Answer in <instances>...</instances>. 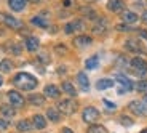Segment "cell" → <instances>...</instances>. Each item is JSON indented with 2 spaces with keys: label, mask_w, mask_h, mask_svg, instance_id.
<instances>
[{
  "label": "cell",
  "mask_w": 147,
  "mask_h": 133,
  "mask_svg": "<svg viewBox=\"0 0 147 133\" xmlns=\"http://www.w3.org/2000/svg\"><path fill=\"white\" fill-rule=\"evenodd\" d=\"M13 83L18 87L19 90H34L37 87V79L32 74H27V72H19L15 75L13 79Z\"/></svg>",
  "instance_id": "1"
},
{
  "label": "cell",
  "mask_w": 147,
  "mask_h": 133,
  "mask_svg": "<svg viewBox=\"0 0 147 133\" xmlns=\"http://www.w3.org/2000/svg\"><path fill=\"white\" fill-rule=\"evenodd\" d=\"M77 103L74 100H63L61 103L58 104V109H59V112H63V114H66V115H72V114H75L77 112Z\"/></svg>",
  "instance_id": "2"
},
{
  "label": "cell",
  "mask_w": 147,
  "mask_h": 133,
  "mask_svg": "<svg viewBox=\"0 0 147 133\" xmlns=\"http://www.w3.org/2000/svg\"><path fill=\"white\" fill-rule=\"evenodd\" d=\"M131 69L136 72L138 75H146L147 74V61L142 58H133L131 59Z\"/></svg>",
  "instance_id": "3"
},
{
  "label": "cell",
  "mask_w": 147,
  "mask_h": 133,
  "mask_svg": "<svg viewBox=\"0 0 147 133\" xmlns=\"http://www.w3.org/2000/svg\"><path fill=\"white\" fill-rule=\"evenodd\" d=\"M82 117H83L85 122L93 124V122H96V120L99 119V111H98L96 107H93V106H88V107H85V109H83Z\"/></svg>",
  "instance_id": "4"
},
{
  "label": "cell",
  "mask_w": 147,
  "mask_h": 133,
  "mask_svg": "<svg viewBox=\"0 0 147 133\" xmlns=\"http://www.w3.org/2000/svg\"><path fill=\"white\" fill-rule=\"evenodd\" d=\"M117 82H118V93H120V95L133 90V87H134L133 82L129 80L128 77H125V75H117Z\"/></svg>",
  "instance_id": "5"
},
{
  "label": "cell",
  "mask_w": 147,
  "mask_h": 133,
  "mask_svg": "<svg viewBox=\"0 0 147 133\" xmlns=\"http://www.w3.org/2000/svg\"><path fill=\"white\" fill-rule=\"evenodd\" d=\"M129 111H133V114L136 115H147V104L144 101H131L129 103Z\"/></svg>",
  "instance_id": "6"
},
{
  "label": "cell",
  "mask_w": 147,
  "mask_h": 133,
  "mask_svg": "<svg viewBox=\"0 0 147 133\" xmlns=\"http://www.w3.org/2000/svg\"><path fill=\"white\" fill-rule=\"evenodd\" d=\"M7 96H8V101H10V104L13 107H22L24 106V98H22V95H19L18 92L10 90Z\"/></svg>",
  "instance_id": "7"
},
{
  "label": "cell",
  "mask_w": 147,
  "mask_h": 133,
  "mask_svg": "<svg viewBox=\"0 0 147 133\" xmlns=\"http://www.w3.org/2000/svg\"><path fill=\"white\" fill-rule=\"evenodd\" d=\"M2 21L5 22V26L11 27V29H21L22 27V22L19 19L13 18L11 15H2Z\"/></svg>",
  "instance_id": "8"
},
{
  "label": "cell",
  "mask_w": 147,
  "mask_h": 133,
  "mask_svg": "<svg viewBox=\"0 0 147 133\" xmlns=\"http://www.w3.org/2000/svg\"><path fill=\"white\" fill-rule=\"evenodd\" d=\"M106 31H107V19L106 18H98L94 22V26H93V32L101 35V34H104Z\"/></svg>",
  "instance_id": "9"
},
{
  "label": "cell",
  "mask_w": 147,
  "mask_h": 133,
  "mask_svg": "<svg viewBox=\"0 0 147 133\" xmlns=\"http://www.w3.org/2000/svg\"><path fill=\"white\" fill-rule=\"evenodd\" d=\"M125 47L128 48L129 52H134V53H144L142 45H141V42L138 40V39H129V40H126Z\"/></svg>",
  "instance_id": "10"
},
{
  "label": "cell",
  "mask_w": 147,
  "mask_h": 133,
  "mask_svg": "<svg viewBox=\"0 0 147 133\" xmlns=\"http://www.w3.org/2000/svg\"><path fill=\"white\" fill-rule=\"evenodd\" d=\"M107 8H109L110 11L120 13V11L125 10V2H123V0H109V2H107Z\"/></svg>",
  "instance_id": "11"
},
{
  "label": "cell",
  "mask_w": 147,
  "mask_h": 133,
  "mask_svg": "<svg viewBox=\"0 0 147 133\" xmlns=\"http://www.w3.org/2000/svg\"><path fill=\"white\" fill-rule=\"evenodd\" d=\"M83 21L82 19H75V21H72V22H69L66 26V34H72V32H75V31H83Z\"/></svg>",
  "instance_id": "12"
},
{
  "label": "cell",
  "mask_w": 147,
  "mask_h": 133,
  "mask_svg": "<svg viewBox=\"0 0 147 133\" xmlns=\"http://www.w3.org/2000/svg\"><path fill=\"white\" fill-rule=\"evenodd\" d=\"M32 125H34V128L42 130V128H45V127H47V120H45V117H43V115L35 114V115L32 117Z\"/></svg>",
  "instance_id": "13"
},
{
  "label": "cell",
  "mask_w": 147,
  "mask_h": 133,
  "mask_svg": "<svg viewBox=\"0 0 147 133\" xmlns=\"http://www.w3.org/2000/svg\"><path fill=\"white\" fill-rule=\"evenodd\" d=\"M77 80H78V85L82 87V90H83V92H88V90H90V80H88V77H86V74L78 72Z\"/></svg>",
  "instance_id": "14"
},
{
  "label": "cell",
  "mask_w": 147,
  "mask_h": 133,
  "mask_svg": "<svg viewBox=\"0 0 147 133\" xmlns=\"http://www.w3.org/2000/svg\"><path fill=\"white\" fill-rule=\"evenodd\" d=\"M38 45H40V42H38V39H37V37L26 39V48H27V52H37V50H38Z\"/></svg>",
  "instance_id": "15"
},
{
  "label": "cell",
  "mask_w": 147,
  "mask_h": 133,
  "mask_svg": "<svg viewBox=\"0 0 147 133\" xmlns=\"http://www.w3.org/2000/svg\"><path fill=\"white\" fill-rule=\"evenodd\" d=\"M8 5L13 11H21L26 7V0H8Z\"/></svg>",
  "instance_id": "16"
},
{
  "label": "cell",
  "mask_w": 147,
  "mask_h": 133,
  "mask_svg": "<svg viewBox=\"0 0 147 133\" xmlns=\"http://www.w3.org/2000/svg\"><path fill=\"white\" fill-rule=\"evenodd\" d=\"M121 18H123V21H125V22H128V24H133V22L138 21V15H136V13L128 11V10H123V13H121Z\"/></svg>",
  "instance_id": "17"
},
{
  "label": "cell",
  "mask_w": 147,
  "mask_h": 133,
  "mask_svg": "<svg viewBox=\"0 0 147 133\" xmlns=\"http://www.w3.org/2000/svg\"><path fill=\"white\" fill-rule=\"evenodd\" d=\"M59 88L56 85H47L45 87V95L48 96V98H59Z\"/></svg>",
  "instance_id": "18"
},
{
  "label": "cell",
  "mask_w": 147,
  "mask_h": 133,
  "mask_svg": "<svg viewBox=\"0 0 147 133\" xmlns=\"http://www.w3.org/2000/svg\"><path fill=\"white\" fill-rule=\"evenodd\" d=\"M0 112H2V115H3L5 119H11L13 115H15V107L11 106H8V104H3V106L0 107Z\"/></svg>",
  "instance_id": "19"
},
{
  "label": "cell",
  "mask_w": 147,
  "mask_h": 133,
  "mask_svg": "<svg viewBox=\"0 0 147 133\" xmlns=\"http://www.w3.org/2000/svg\"><path fill=\"white\" fill-rule=\"evenodd\" d=\"M110 87H114V80H110V79H101L96 83V88L98 90H107Z\"/></svg>",
  "instance_id": "20"
},
{
  "label": "cell",
  "mask_w": 147,
  "mask_h": 133,
  "mask_svg": "<svg viewBox=\"0 0 147 133\" xmlns=\"http://www.w3.org/2000/svg\"><path fill=\"white\" fill-rule=\"evenodd\" d=\"M74 43H75V47H86V45L91 43V37H88V35H78L74 40Z\"/></svg>",
  "instance_id": "21"
},
{
  "label": "cell",
  "mask_w": 147,
  "mask_h": 133,
  "mask_svg": "<svg viewBox=\"0 0 147 133\" xmlns=\"http://www.w3.org/2000/svg\"><path fill=\"white\" fill-rule=\"evenodd\" d=\"M16 128H18V132H21V133H27V132L32 130V125H30L29 120H19L18 125H16Z\"/></svg>",
  "instance_id": "22"
},
{
  "label": "cell",
  "mask_w": 147,
  "mask_h": 133,
  "mask_svg": "<svg viewBox=\"0 0 147 133\" xmlns=\"http://www.w3.org/2000/svg\"><path fill=\"white\" fill-rule=\"evenodd\" d=\"M47 115H48V119H50L51 122H59V119H61L59 109H55V107H50V109L47 111Z\"/></svg>",
  "instance_id": "23"
},
{
  "label": "cell",
  "mask_w": 147,
  "mask_h": 133,
  "mask_svg": "<svg viewBox=\"0 0 147 133\" xmlns=\"http://www.w3.org/2000/svg\"><path fill=\"white\" fill-rule=\"evenodd\" d=\"M29 103H32L34 106H42L45 103V98H43V95H30Z\"/></svg>",
  "instance_id": "24"
},
{
  "label": "cell",
  "mask_w": 147,
  "mask_h": 133,
  "mask_svg": "<svg viewBox=\"0 0 147 133\" xmlns=\"http://www.w3.org/2000/svg\"><path fill=\"white\" fill-rule=\"evenodd\" d=\"M98 64H99V58H98V56H91V58L86 59L85 66H86V69H96Z\"/></svg>",
  "instance_id": "25"
},
{
  "label": "cell",
  "mask_w": 147,
  "mask_h": 133,
  "mask_svg": "<svg viewBox=\"0 0 147 133\" xmlns=\"http://www.w3.org/2000/svg\"><path fill=\"white\" fill-rule=\"evenodd\" d=\"M63 90L69 96H75V95H77V90L74 88V85L70 83V82H63Z\"/></svg>",
  "instance_id": "26"
},
{
  "label": "cell",
  "mask_w": 147,
  "mask_h": 133,
  "mask_svg": "<svg viewBox=\"0 0 147 133\" xmlns=\"http://www.w3.org/2000/svg\"><path fill=\"white\" fill-rule=\"evenodd\" d=\"M34 24V26H38V27H47L48 26V22L45 21L42 16H35V18H32V21H30Z\"/></svg>",
  "instance_id": "27"
},
{
  "label": "cell",
  "mask_w": 147,
  "mask_h": 133,
  "mask_svg": "<svg viewBox=\"0 0 147 133\" xmlns=\"http://www.w3.org/2000/svg\"><path fill=\"white\" fill-rule=\"evenodd\" d=\"M11 67H13V64H11L10 59H3V61L0 63V71H2V72H10Z\"/></svg>",
  "instance_id": "28"
},
{
  "label": "cell",
  "mask_w": 147,
  "mask_h": 133,
  "mask_svg": "<svg viewBox=\"0 0 147 133\" xmlns=\"http://www.w3.org/2000/svg\"><path fill=\"white\" fill-rule=\"evenodd\" d=\"M88 133H107V130L102 125H90Z\"/></svg>",
  "instance_id": "29"
},
{
  "label": "cell",
  "mask_w": 147,
  "mask_h": 133,
  "mask_svg": "<svg viewBox=\"0 0 147 133\" xmlns=\"http://www.w3.org/2000/svg\"><path fill=\"white\" fill-rule=\"evenodd\" d=\"M136 90H138L139 93H147V80H141V82H138Z\"/></svg>",
  "instance_id": "30"
},
{
  "label": "cell",
  "mask_w": 147,
  "mask_h": 133,
  "mask_svg": "<svg viewBox=\"0 0 147 133\" xmlns=\"http://www.w3.org/2000/svg\"><path fill=\"white\" fill-rule=\"evenodd\" d=\"M120 124H121V125H125V127H131L133 125V120L129 117H126V115H121V117H120Z\"/></svg>",
  "instance_id": "31"
},
{
  "label": "cell",
  "mask_w": 147,
  "mask_h": 133,
  "mask_svg": "<svg viewBox=\"0 0 147 133\" xmlns=\"http://www.w3.org/2000/svg\"><path fill=\"white\" fill-rule=\"evenodd\" d=\"M8 120H5V119H0V130H7L8 128Z\"/></svg>",
  "instance_id": "32"
},
{
  "label": "cell",
  "mask_w": 147,
  "mask_h": 133,
  "mask_svg": "<svg viewBox=\"0 0 147 133\" xmlns=\"http://www.w3.org/2000/svg\"><path fill=\"white\" fill-rule=\"evenodd\" d=\"M102 103H104V106H106V107H109V109H115V104L112 103V101H109V100H104Z\"/></svg>",
  "instance_id": "33"
},
{
  "label": "cell",
  "mask_w": 147,
  "mask_h": 133,
  "mask_svg": "<svg viewBox=\"0 0 147 133\" xmlns=\"http://www.w3.org/2000/svg\"><path fill=\"white\" fill-rule=\"evenodd\" d=\"M11 53L19 55V53H21V48H19V45H11Z\"/></svg>",
  "instance_id": "34"
},
{
  "label": "cell",
  "mask_w": 147,
  "mask_h": 133,
  "mask_svg": "<svg viewBox=\"0 0 147 133\" xmlns=\"http://www.w3.org/2000/svg\"><path fill=\"white\" fill-rule=\"evenodd\" d=\"M117 29H118V31H131V27L126 26V24H118Z\"/></svg>",
  "instance_id": "35"
},
{
  "label": "cell",
  "mask_w": 147,
  "mask_h": 133,
  "mask_svg": "<svg viewBox=\"0 0 147 133\" xmlns=\"http://www.w3.org/2000/svg\"><path fill=\"white\" fill-rule=\"evenodd\" d=\"M142 21H144V22H147V10L142 13Z\"/></svg>",
  "instance_id": "36"
},
{
  "label": "cell",
  "mask_w": 147,
  "mask_h": 133,
  "mask_svg": "<svg viewBox=\"0 0 147 133\" xmlns=\"http://www.w3.org/2000/svg\"><path fill=\"white\" fill-rule=\"evenodd\" d=\"M141 37H146V40H147V32L146 31H141Z\"/></svg>",
  "instance_id": "37"
},
{
  "label": "cell",
  "mask_w": 147,
  "mask_h": 133,
  "mask_svg": "<svg viewBox=\"0 0 147 133\" xmlns=\"http://www.w3.org/2000/svg\"><path fill=\"white\" fill-rule=\"evenodd\" d=\"M63 133H74V132H72L70 128H64V130H63Z\"/></svg>",
  "instance_id": "38"
},
{
  "label": "cell",
  "mask_w": 147,
  "mask_h": 133,
  "mask_svg": "<svg viewBox=\"0 0 147 133\" xmlns=\"http://www.w3.org/2000/svg\"><path fill=\"white\" fill-rule=\"evenodd\" d=\"M72 3V0H64V5H70Z\"/></svg>",
  "instance_id": "39"
},
{
  "label": "cell",
  "mask_w": 147,
  "mask_h": 133,
  "mask_svg": "<svg viewBox=\"0 0 147 133\" xmlns=\"http://www.w3.org/2000/svg\"><path fill=\"white\" fill-rule=\"evenodd\" d=\"M144 103L147 104V93H146V95H144Z\"/></svg>",
  "instance_id": "40"
},
{
  "label": "cell",
  "mask_w": 147,
  "mask_h": 133,
  "mask_svg": "<svg viewBox=\"0 0 147 133\" xmlns=\"http://www.w3.org/2000/svg\"><path fill=\"white\" fill-rule=\"evenodd\" d=\"M30 2H34V3H38V2H40V0H30Z\"/></svg>",
  "instance_id": "41"
},
{
  "label": "cell",
  "mask_w": 147,
  "mask_h": 133,
  "mask_svg": "<svg viewBox=\"0 0 147 133\" xmlns=\"http://www.w3.org/2000/svg\"><path fill=\"white\" fill-rule=\"evenodd\" d=\"M2 83H3V79L0 77V87H2Z\"/></svg>",
  "instance_id": "42"
},
{
  "label": "cell",
  "mask_w": 147,
  "mask_h": 133,
  "mask_svg": "<svg viewBox=\"0 0 147 133\" xmlns=\"http://www.w3.org/2000/svg\"><path fill=\"white\" fill-rule=\"evenodd\" d=\"M141 133H147V128H146V130H142V132H141Z\"/></svg>",
  "instance_id": "43"
}]
</instances>
